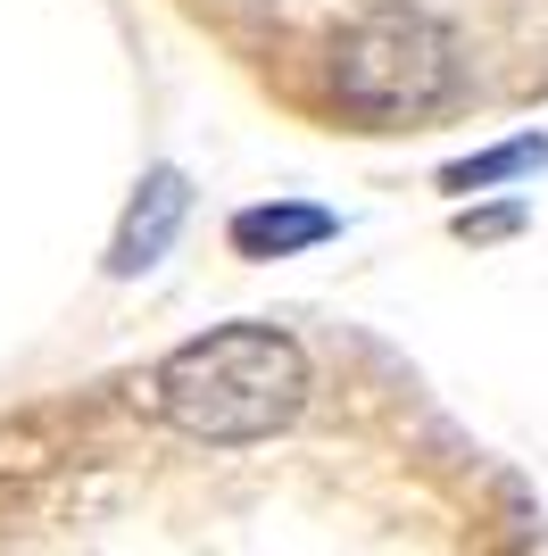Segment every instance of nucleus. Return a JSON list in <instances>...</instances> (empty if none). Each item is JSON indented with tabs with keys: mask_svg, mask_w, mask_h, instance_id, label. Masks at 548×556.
Wrapping results in <instances>:
<instances>
[{
	"mask_svg": "<svg viewBox=\"0 0 548 556\" xmlns=\"http://www.w3.org/2000/svg\"><path fill=\"white\" fill-rule=\"evenodd\" d=\"M150 407L200 448H250L308 407V349L283 325H208L150 366Z\"/></svg>",
	"mask_w": 548,
	"mask_h": 556,
	"instance_id": "obj_1",
	"label": "nucleus"
},
{
	"mask_svg": "<svg viewBox=\"0 0 548 556\" xmlns=\"http://www.w3.org/2000/svg\"><path fill=\"white\" fill-rule=\"evenodd\" d=\"M457 75H465L457 34L433 9H408V0L365 9L333 42V100L358 116L365 134H399V125L440 116L457 100Z\"/></svg>",
	"mask_w": 548,
	"mask_h": 556,
	"instance_id": "obj_2",
	"label": "nucleus"
},
{
	"mask_svg": "<svg viewBox=\"0 0 548 556\" xmlns=\"http://www.w3.org/2000/svg\"><path fill=\"white\" fill-rule=\"evenodd\" d=\"M183 225H191V175H183V166H150L134 184V200H125V216H116V232H109V275L116 282L150 275V266L175 250Z\"/></svg>",
	"mask_w": 548,
	"mask_h": 556,
	"instance_id": "obj_3",
	"label": "nucleus"
},
{
	"mask_svg": "<svg viewBox=\"0 0 548 556\" xmlns=\"http://www.w3.org/2000/svg\"><path fill=\"white\" fill-rule=\"evenodd\" d=\"M225 241H233V257L274 266V257H308L324 241H341V216L316 208V200H258V208H233Z\"/></svg>",
	"mask_w": 548,
	"mask_h": 556,
	"instance_id": "obj_4",
	"label": "nucleus"
},
{
	"mask_svg": "<svg viewBox=\"0 0 548 556\" xmlns=\"http://www.w3.org/2000/svg\"><path fill=\"white\" fill-rule=\"evenodd\" d=\"M548 166V134H515L499 150H474V159H449L440 166V191L449 200H474V191H499V184H524Z\"/></svg>",
	"mask_w": 548,
	"mask_h": 556,
	"instance_id": "obj_5",
	"label": "nucleus"
},
{
	"mask_svg": "<svg viewBox=\"0 0 548 556\" xmlns=\"http://www.w3.org/2000/svg\"><path fill=\"white\" fill-rule=\"evenodd\" d=\"M449 232L457 241H507V232H524V200H507V208H457Z\"/></svg>",
	"mask_w": 548,
	"mask_h": 556,
	"instance_id": "obj_6",
	"label": "nucleus"
}]
</instances>
